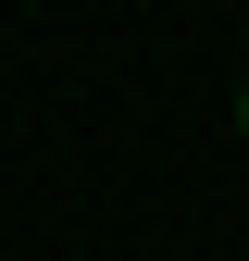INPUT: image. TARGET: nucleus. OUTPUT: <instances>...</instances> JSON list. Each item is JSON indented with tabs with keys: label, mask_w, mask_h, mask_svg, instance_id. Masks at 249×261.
I'll list each match as a JSON object with an SVG mask.
<instances>
[{
	"label": "nucleus",
	"mask_w": 249,
	"mask_h": 261,
	"mask_svg": "<svg viewBox=\"0 0 249 261\" xmlns=\"http://www.w3.org/2000/svg\"><path fill=\"white\" fill-rule=\"evenodd\" d=\"M237 124H249V87H237Z\"/></svg>",
	"instance_id": "obj_1"
}]
</instances>
